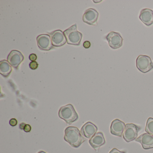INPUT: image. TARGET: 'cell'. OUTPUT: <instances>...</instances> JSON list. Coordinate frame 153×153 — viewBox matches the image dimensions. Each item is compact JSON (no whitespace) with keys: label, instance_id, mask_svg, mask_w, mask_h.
Here are the masks:
<instances>
[{"label":"cell","instance_id":"cell-1","mask_svg":"<svg viewBox=\"0 0 153 153\" xmlns=\"http://www.w3.org/2000/svg\"><path fill=\"white\" fill-rule=\"evenodd\" d=\"M64 139L72 147H79L86 140L77 127L70 126L65 129Z\"/></svg>","mask_w":153,"mask_h":153},{"label":"cell","instance_id":"cell-2","mask_svg":"<svg viewBox=\"0 0 153 153\" xmlns=\"http://www.w3.org/2000/svg\"><path fill=\"white\" fill-rule=\"evenodd\" d=\"M60 118L65 121L67 124H71L77 120L79 116L73 105L69 104L60 108L59 111Z\"/></svg>","mask_w":153,"mask_h":153},{"label":"cell","instance_id":"cell-3","mask_svg":"<svg viewBox=\"0 0 153 153\" xmlns=\"http://www.w3.org/2000/svg\"><path fill=\"white\" fill-rule=\"evenodd\" d=\"M68 44L79 45L82 38V34L77 30L76 24L72 25L64 32Z\"/></svg>","mask_w":153,"mask_h":153},{"label":"cell","instance_id":"cell-4","mask_svg":"<svg viewBox=\"0 0 153 153\" xmlns=\"http://www.w3.org/2000/svg\"><path fill=\"white\" fill-rule=\"evenodd\" d=\"M136 66L140 72L146 73L153 69V62L149 56L140 55L136 60Z\"/></svg>","mask_w":153,"mask_h":153},{"label":"cell","instance_id":"cell-5","mask_svg":"<svg viewBox=\"0 0 153 153\" xmlns=\"http://www.w3.org/2000/svg\"><path fill=\"white\" fill-rule=\"evenodd\" d=\"M141 129V127L133 123L126 124L123 134L124 140L127 142L135 140L137 137L138 133Z\"/></svg>","mask_w":153,"mask_h":153},{"label":"cell","instance_id":"cell-6","mask_svg":"<svg viewBox=\"0 0 153 153\" xmlns=\"http://www.w3.org/2000/svg\"><path fill=\"white\" fill-rule=\"evenodd\" d=\"M109 46L113 49H117L121 47L123 39L119 33L111 31L106 36Z\"/></svg>","mask_w":153,"mask_h":153},{"label":"cell","instance_id":"cell-7","mask_svg":"<svg viewBox=\"0 0 153 153\" xmlns=\"http://www.w3.org/2000/svg\"><path fill=\"white\" fill-rule=\"evenodd\" d=\"M37 45L41 50L49 51L53 48L51 39L48 34H41L36 38Z\"/></svg>","mask_w":153,"mask_h":153},{"label":"cell","instance_id":"cell-8","mask_svg":"<svg viewBox=\"0 0 153 153\" xmlns=\"http://www.w3.org/2000/svg\"><path fill=\"white\" fill-rule=\"evenodd\" d=\"M24 56L20 52L16 50L11 51L7 57V61L13 68L17 69L24 61Z\"/></svg>","mask_w":153,"mask_h":153},{"label":"cell","instance_id":"cell-9","mask_svg":"<svg viewBox=\"0 0 153 153\" xmlns=\"http://www.w3.org/2000/svg\"><path fill=\"white\" fill-rule=\"evenodd\" d=\"M98 12L96 10L93 8L88 9L86 10L83 16V21L91 25H96L98 19Z\"/></svg>","mask_w":153,"mask_h":153},{"label":"cell","instance_id":"cell-10","mask_svg":"<svg viewBox=\"0 0 153 153\" xmlns=\"http://www.w3.org/2000/svg\"><path fill=\"white\" fill-rule=\"evenodd\" d=\"M53 46L60 47L66 44L67 39L64 33L60 30H56L50 33Z\"/></svg>","mask_w":153,"mask_h":153},{"label":"cell","instance_id":"cell-11","mask_svg":"<svg viewBox=\"0 0 153 153\" xmlns=\"http://www.w3.org/2000/svg\"><path fill=\"white\" fill-rule=\"evenodd\" d=\"M125 123L119 119H115L112 122L110 131L112 135L121 137L125 129Z\"/></svg>","mask_w":153,"mask_h":153},{"label":"cell","instance_id":"cell-12","mask_svg":"<svg viewBox=\"0 0 153 153\" xmlns=\"http://www.w3.org/2000/svg\"><path fill=\"white\" fill-rule=\"evenodd\" d=\"M135 141L140 143L144 149L153 148V136L149 133H144L140 135Z\"/></svg>","mask_w":153,"mask_h":153},{"label":"cell","instance_id":"cell-13","mask_svg":"<svg viewBox=\"0 0 153 153\" xmlns=\"http://www.w3.org/2000/svg\"><path fill=\"white\" fill-rule=\"evenodd\" d=\"M97 131V127L90 122H88L85 123L80 130L82 136L87 138H91Z\"/></svg>","mask_w":153,"mask_h":153},{"label":"cell","instance_id":"cell-14","mask_svg":"<svg viewBox=\"0 0 153 153\" xmlns=\"http://www.w3.org/2000/svg\"><path fill=\"white\" fill-rule=\"evenodd\" d=\"M139 19L141 22L148 26L153 24V11L150 9H144L140 11Z\"/></svg>","mask_w":153,"mask_h":153},{"label":"cell","instance_id":"cell-15","mask_svg":"<svg viewBox=\"0 0 153 153\" xmlns=\"http://www.w3.org/2000/svg\"><path fill=\"white\" fill-rule=\"evenodd\" d=\"M105 143V139L103 134L102 132L96 133L89 140L90 146L95 149L99 148L101 146L104 145Z\"/></svg>","mask_w":153,"mask_h":153},{"label":"cell","instance_id":"cell-16","mask_svg":"<svg viewBox=\"0 0 153 153\" xmlns=\"http://www.w3.org/2000/svg\"><path fill=\"white\" fill-rule=\"evenodd\" d=\"M12 71V67L7 61L3 60L0 62V73L3 77H8Z\"/></svg>","mask_w":153,"mask_h":153},{"label":"cell","instance_id":"cell-17","mask_svg":"<svg viewBox=\"0 0 153 153\" xmlns=\"http://www.w3.org/2000/svg\"><path fill=\"white\" fill-rule=\"evenodd\" d=\"M145 131L147 133L153 136V118H149L148 119Z\"/></svg>","mask_w":153,"mask_h":153},{"label":"cell","instance_id":"cell-18","mask_svg":"<svg viewBox=\"0 0 153 153\" xmlns=\"http://www.w3.org/2000/svg\"><path fill=\"white\" fill-rule=\"evenodd\" d=\"M38 63L36 61L31 62L30 64H29V67H30L31 69L33 70L36 69L37 68H38Z\"/></svg>","mask_w":153,"mask_h":153},{"label":"cell","instance_id":"cell-19","mask_svg":"<svg viewBox=\"0 0 153 153\" xmlns=\"http://www.w3.org/2000/svg\"><path fill=\"white\" fill-rule=\"evenodd\" d=\"M9 123L12 127H15V126H16L17 124L18 121L16 119L13 118V119H11V120H10Z\"/></svg>","mask_w":153,"mask_h":153},{"label":"cell","instance_id":"cell-20","mask_svg":"<svg viewBox=\"0 0 153 153\" xmlns=\"http://www.w3.org/2000/svg\"><path fill=\"white\" fill-rule=\"evenodd\" d=\"M29 59L32 62L35 61L37 59V56L34 53H32L29 55Z\"/></svg>","mask_w":153,"mask_h":153},{"label":"cell","instance_id":"cell-21","mask_svg":"<svg viewBox=\"0 0 153 153\" xmlns=\"http://www.w3.org/2000/svg\"><path fill=\"white\" fill-rule=\"evenodd\" d=\"M31 129H32L31 126L29 124H26L25 126V128H24V130L25 132H29L31 131Z\"/></svg>","mask_w":153,"mask_h":153},{"label":"cell","instance_id":"cell-22","mask_svg":"<svg viewBox=\"0 0 153 153\" xmlns=\"http://www.w3.org/2000/svg\"><path fill=\"white\" fill-rule=\"evenodd\" d=\"M109 153H126V152H124V151H120L116 148H113L110 151Z\"/></svg>","mask_w":153,"mask_h":153},{"label":"cell","instance_id":"cell-23","mask_svg":"<svg viewBox=\"0 0 153 153\" xmlns=\"http://www.w3.org/2000/svg\"><path fill=\"white\" fill-rule=\"evenodd\" d=\"M90 46H91V44H90V42H88V41H85L83 43V46L85 49H88L90 47Z\"/></svg>","mask_w":153,"mask_h":153},{"label":"cell","instance_id":"cell-24","mask_svg":"<svg viewBox=\"0 0 153 153\" xmlns=\"http://www.w3.org/2000/svg\"><path fill=\"white\" fill-rule=\"evenodd\" d=\"M26 124L25 123H21L19 125V128H20L21 130H23L24 129V128H25Z\"/></svg>","mask_w":153,"mask_h":153},{"label":"cell","instance_id":"cell-25","mask_svg":"<svg viewBox=\"0 0 153 153\" xmlns=\"http://www.w3.org/2000/svg\"><path fill=\"white\" fill-rule=\"evenodd\" d=\"M38 153H46V152H45V151H39V152H38Z\"/></svg>","mask_w":153,"mask_h":153}]
</instances>
